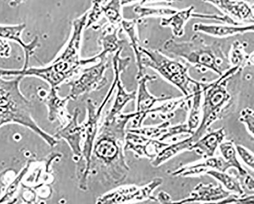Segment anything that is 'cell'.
<instances>
[{
    "instance_id": "6da1fadb",
    "label": "cell",
    "mask_w": 254,
    "mask_h": 204,
    "mask_svg": "<svg viewBox=\"0 0 254 204\" xmlns=\"http://www.w3.org/2000/svg\"><path fill=\"white\" fill-rule=\"evenodd\" d=\"M163 49L169 54L183 59L201 73L210 71L221 76L231 68L221 44L218 42L207 44L198 34L185 42L169 39L166 41Z\"/></svg>"
},
{
    "instance_id": "7a4b0ae2",
    "label": "cell",
    "mask_w": 254,
    "mask_h": 204,
    "mask_svg": "<svg viewBox=\"0 0 254 204\" xmlns=\"http://www.w3.org/2000/svg\"><path fill=\"white\" fill-rule=\"evenodd\" d=\"M239 72L241 71L238 68L231 67L218 79L205 84L203 88L201 120L192 135L194 142L203 136L210 126L234 103L237 89L234 78Z\"/></svg>"
},
{
    "instance_id": "3957f363",
    "label": "cell",
    "mask_w": 254,
    "mask_h": 204,
    "mask_svg": "<svg viewBox=\"0 0 254 204\" xmlns=\"http://www.w3.org/2000/svg\"><path fill=\"white\" fill-rule=\"evenodd\" d=\"M141 57L137 65V79L144 75L145 68H151L170 83L184 94L185 97L192 98L194 89L203 86L204 83L197 81L189 75V68L177 60L169 58L159 50L148 49L140 46Z\"/></svg>"
},
{
    "instance_id": "277c9868",
    "label": "cell",
    "mask_w": 254,
    "mask_h": 204,
    "mask_svg": "<svg viewBox=\"0 0 254 204\" xmlns=\"http://www.w3.org/2000/svg\"><path fill=\"white\" fill-rule=\"evenodd\" d=\"M98 136L95 142L92 155H94L97 160L107 169L110 177L115 182L122 181L129 171L122 149L126 134L103 125Z\"/></svg>"
},
{
    "instance_id": "5b68a950",
    "label": "cell",
    "mask_w": 254,
    "mask_h": 204,
    "mask_svg": "<svg viewBox=\"0 0 254 204\" xmlns=\"http://www.w3.org/2000/svg\"><path fill=\"white\" fill-rule=\"evenodd\" d=\"M108 101L104 99L97 108L91 99L87 100V117L82 124L83 127L81 155L78 160L77 176L79 183L86 185L91 168L92 157L95 141L98 135L99 121L101 113Z\"/></svg>"
},
{
    "instance_id": "8992f818",
    "label": "cell",
    "mask_w": 254,
    "mask_h": 204,
    "mask_svg": "<svg viewBox=\"0 0 254 204\" xmlns=\"http://www.w3.org/2000/svg\"><path fill=\"white\" fill-rule=\"evenodd\" d=\"M23 76L10 80L0 77V120H23L32 122L30 102L21 93L20 81Z\"/></svg>"
},
{
    "instance_id": "52a82bcc",
    "label": "cell",
    "mask_w": 254,
    "mask_h": 204,
    "mask_svg": "<svg viewBox=\"0 0 254 204\" xmlns=\"http://www.w3.org/2000/svg\"><path fill=\"white\" fill-rule=\"evenodd\" d=\"M90 58L82 59L80 63L70 64L65 61H53L45 68H29L26 70H9L0 69V77L6 76H35L45 80L51 89H58L66 81L78 73L83 66L92 64Z\"/></svg>"
},
{
    "instance_id": "ba28073f",
    "label": "cell",
    "mask_w": 254,
    "mask_h": 204,
    "mask_svg": "<svg viewBox=\"0 0 254 204\" xmlns=\"http://www.w3.org/2000/svg\"><path fill=\"white\" fill-rule=\"evenodd\" d=\"M97 56L99 61L96 65L84 69L78 79L68 84L70 91L67 96L70 100H75L84 95L100 90L107 84L105 73L108 67V57L99 54Z\"/></svg>"
},
{
    "instance_id": "9c48e42d",
    "label": "cell",
    "mask_w": 254,
    "mask_h": 204,
    "mask_svg": "<svg viewBox=\"0 0 254 204\" xmlns=\"http://www.w3.org/2000/svg\"><path fill=\"white\" fill-rule=\"evenodd\" d=\"M163 182L160 178L153 179L143 187H125L100 197L96 204H126L147 200L157 201L153 193Z\"/></svg>"
},
{
    "instance_id": "30bf717a",
    "label": "cell",
    "mask_w": 254,
    "mask_h": 204,
    "mask_svg": "<svg viewBox=\"0 0 254 204\" xmlns=\"http://www.w3.org/2000/svg\"><path fill=\"white\" fill-rule=\"evenodd\" d=\"M123 49L117 52L113 57V63L115 73V79L117 93L114 101V103L111 109L110 113L105 118V121H109L115 116L120 114L126 105L131 101L136 100V92H127L121 81V74L130 64V57L121 58V53Z\"/></svg>"
},
{
    "instance_id": "8fae6325",
    "label": "cell",
    "mask_w": 254,
    "mask_h": 204,
    "mask_svg": "<svg viewBox=\"0 0 254 204\" xmlns=\"http://www.w3.org/2000/svg\"><path fill=\"white\" fill-rule=\"evenodd\" d=\"M38 95L48 108L49 119L52 121L60 120L62 126L66 124L71 117L67 109L68 102L70 100L69 97H60L58 89L48 91L41 88L38 91Z\"/></svg>"
},
{
    "instance_id": "7c38bea8",
    "label": "cell",
    "mask_w": 254,
    "mask_h": 204,
    "mask_svg": "<svg viewBox=\"0 0 254 204\" xmlns=\"http://www.w3.org/2000/svg\"><path fill=\"white\" fill-rule=\"evenodd\" d=\"M88 12L78 18L74 19L72 23V31L69 42L64 50L54 61H65L70 64L80 63L81 40L83 31L86 28Z\"/></svg>"
},
{
    "instance_id": "4fadbf2b",
    "label": "cell",
    "mask_w": 254,
    "mask_h": 204,
    "mask_svg": "<svg viewBox=\"0 0 254 204\" xmlns=\"http://www.w3.org/2000/svg\"><path fill=\"white\" fill-rule=\"evenodd\" d=\"M80 110H74L73 115L66 124L61 126L56 136L58 139H65L72 150L75 157L80 158L83 140V127L78 122Z\"/></svg>"
},
{
    "instance_id": "5bb4252c",
    "label": "cell",
    "mask_w": 254,
    "mask_h": 204,
    "mask_svg": "<svg viewBox=\"0 0 254 204\" xmlns=\"http://www.w3.org/2000/svg\"><path fill=\"white\" fill-rule=\"evenodd\" d=\"M230 195V192L224 189L221 184L216 187L212 183L205 185L201 183L195 187L188 198L173 202V204H187L195 202L203 203L218 201L227 198Z\"/></svg>"
},
{
    "instance_id": "9a60e30c",
    "label": "cell",
    "mask_w": 254,
    "mask_h": 204,
    "mask_svg": "<svg viewBox=\"0 0 254 204\" xmlns=\"http://www.w3.org/2000/svg\"><path fill=\"white\" fill-rule=\"evenodd\" d=\"M231 167L222 157H211L204 159V160L188 165L173 172L172 175L176 177H190L206 173L210 170L221 172H226Z\"/></svg>"
},
{
    "instance_id": "2e32d148",
    "label": "cell",
    "mask_w": 254,
    "mask_h": 204,
    "mask_svg": "<svg viewBox=\"0 0 254 204\" xmlns=\"http://www.w3.org/2000/svg\"><path fill=\"white\" fill-rule=\"evenodd\" d=\"M26 24L13 26L0 25V37L13 40L23 49L25 53V64L23 70L28 68L30 57L34 54L38 45V38L36 36L29 44H26L22 39V34Z\"/></svg>"
},
{
    "instance_id": "e0dca14e",
    "label": "cell",
    "mask_w": 254,
    "mask_h": 204,
    "mask_svg": "<svg viewBox=\"0 0 254 204\" xmlns=\"http://www.w3.org/2000/svg\"><path fill=\"white\" fill-rule=\"evenodd\" d=\"M155 76L145 75L138 79V92L136 93V112H147L150 114V110L154 108L158 102L168 101L172 99L171 96L156 97L151 94L147 88L148 82L156 79Z\"/></svg>"
},
{
    "instance_id": "ac0fdd59",
    "label": "cell",
    "mask_w": 254,
    "mask_h": 204,
    "mask_svg": "<svg viewBox=\"0 0 254 204\" xmlns=\"http://www.w3.org/2000/svg\"><path fill=\"white\" fill-rule=\"evenodd\" d=\"M225 137V129L221 128L202 136L194 143L191 151L194 150L204 159L214 157L217 149Z\"/></svg>"
},
{
    "instance_id": "d6986e66",
    "label": "cell",
    "mask_w": 254,
    "mask_h": 204,
    "mask_svg": "<svg viewBox=\"0 0 254 204\" xmlns=\"http://www.w3.org/2000/svg\"><path fill=\"white\" fill-rule=\"evenodd\" d=\"M254 29L253 24L244 26L197 23L193 26V30L196 32H202L220 38L252 32Z\"/></svg>"
},
{
    "instance_id": "ffe728a7",
    "label": "cell",
    "mask_w": 254,
    "mask_h": 204,
    "mask_svg": "<svg viewBox=\"0 0 254 204\" xmlns=\"http://www.w3.org/2000/svg\"><path fill=\"white\" fill-rule=\"evenodd\" d=\"M205 2L218 8L226 15L233 19L236 18L240 20H254V14L251 6L245 1H208Z\"/></svg>"
},
{
    "instance_id": "44dd1931",
    "label": "cell",
    "mask_w": 254,
    "mask_h": 204,
    "mask_svg": "<svg viewBox=\"0 0 254 204\" xmlns=\"http://www.w3.org/2000/svg\"><path fill=\"white\" fill-rule=\"evenodd\" d=\"M194 143L193 139L192 136H190L173 144H168L152 160V165L154 167H158L183 151H191Z\"/></svg>"
},
{
    "instance_id": "7402d4cb",
    "label": "cell",
    "mask_w": 254,
    "mask_h": 204,
    "mask_svg": "<svg viewBox=\"0 0 254 204\" xmlns=\"http://www.w3.org/2000/svg\"><path fill=\"white\" fill-rule=\"evenodd\" d=\"M195 7L193 6L177 12L169 17L162 18L161 25L170 27L176 37H181L184 35L185 27L188 20L193 18Z\"/></svg>"
},
{
    "instance_id": "603a6c76",
    "label": "cell",
    "mask_w": 254,
    "mask_h": 204,
    "mask_svg": "<svg viewBox=\"0 0 254 204\" xmlns=\"http://www.w3.org/2000/svg\"><path fill=\"white\" fill-rule=\"evenodd\" d=\"M120 30V26L112 25L104 29L99 39L102 49L100 55L108 57L109 54L116 53L123 48L124 40L119 37Z\"/></svg>"
},
{
    "instance_id": "cb8c5ba5",
    "label": "cell",
    "mask_w": 254,
    "mask_h": 204,
    "mask_svg": "<svg viewBox=\"0 0 254 204\" xmlns=\"http://www.w3.org/2000/svg\"><path fill=\"white\" fill-rule=\"evenodd\" d=\"M247 45L240 40H237L231 46L228 57L231 67L238 68L242 71L244 68L253 64V53L248 54L246 51Z\"/></svg>"
},
{
    "instance_id": "d4e9b609",
    "label": "cell",
    "mask_w": 254,
    "mask_h": 204,
    "mask_svg": "<svg viewBox=\"0 0 254 204\" xmlns=\"http://www.w3.org/2000/svg\"><path fill=\"white\" fill-rule=\"evenodd\" d=\"M203 87L194 91L189 106L190 112L187 125L189 129L194 132V130L198 127L201 120Z\"/></svg>"
},
{
    "instance_id": "484cf974",
    "label": "cell",
    "mask_w": 254,
    "mask_h": 204,
    "mask_svg": "<svg viewBox=\"0 0 254 204\" xmlns=\"http://www.w3.org/2000/svg\"><path fill=\"white\" fill-rule=\"evenodd\" d=\"M219 147L222 157L228 163L231 168L237 169L239 175L244 178L248 174L238 159L236 146L234 143L231 141L223 142Z\"/></svg>"
},
{
    "instance_id": "4316f807",
    "label": "cell",
    "mask_w": 254,
    "mask_h": 204,
    "mask_svg": "<svg viewBox=\"0 0 254 204\" xmlns=\"http://www.w3.org/2000/svg\"><path fill=\"white\" fill-rule=\"evenodd\" d=\"M206 174L218 180L220 184L230 192H234L240 196H244V192L240 181L236 178L233 177L226 172H221L216 170H210Z\"/></svg>"
},
{
    "instance_id": "83f0119b",
    "label": "cell",
    "mask_w": 254,
    "mask_h": 204,
    "mask_svg": "<svg viewBox=\"0 0 254 204\" xmlns=\"http://www.w3.org/2000/svg\"><path fill=\"white\" fill-rule=\"evenodd\" d=\"M127 1H103L102 5L103 16L107 19L110 24L120 26L124 20L122 16V7Z\"/></svg>"
},
{
    "instance_id": "f1b7e54d",
    "label": "cell",
    "mask_w": 254,
    "mask_h": 204,
    "mask_svg": "<svg viewBox=\"0 0 254 204\" xmlns=\"http://www.w3.org/2000/svg\"><path fill=\"white\" fill-rule=\"evenodd\" d=\"M134 12L136 15L137 18L140 19L154 16H172L175 14L177 10L168 7H146L140 4L135 7Z\"/></svg>"
},
{
    "instance_id": "f546056e",
    "label": "cell",
    "mask_w": 254,
    "mask_h": 204,
    "mask_svg": "<svg viewBox=\"0 0 254 204\" xmlns=\"http://www.w3.org/2000/svg\"><path fill=\"white\" fill-rule=\"evenodd\" d=\"M189 98L184 97L171 102H166L162 105L153 108L150 110V114L157 113L164 119L172 118L175 115L174 111L179 107L186 104Z\"/></svg>"
},
{
    "instance_id": "4dcf8cb0",
    "label": "cell",
    "mask_w": 254,
    "mask_h": 204,
    "mask_svg": "<svg viewBox=\"0 0 254 204\" xmlns=\"http://www.w3.org/2000/svg\"><path fill=\"white\" fill-rule=\"evenodd\" d=\"M136 20H123L121 26L128 35L131 41L130 45L134 50L135 54L136 62L141 58V53L139 51L140 45L136 29Z\"/></svg>"
},
{
    "instance_id": "1f68e13d",
    "label": "cell",
    "mask_w": 254,
    "mask_h": 204,
    "mask_svg": "<svg viewBox=\"0 0 254 204\" xmlns=\"http://www.w3.org/2000/svg\"><path fill=\"white\" fill-rule=\"evenodd\" d=\"M170 125V122L166 121L163 123L153 127H143L137 129H130L129 131L140 134L147 138L159 139L164 134L167 130V128Z\"/></svg>"
},
{
    "instance_id": "d6a6232c",
    "label": "cell",
    "mask_w": 254,
    "mask_h": 204,
    "mask_svg": "<svg viewBox=\"0 0 254 204\" xmlns=\"http://www.w3.org/2000/svg\"><path fill=\"white\" fill-rule=\"evenodd\" d=\"M202 204H254V195L240 196L234 194L220 201L203 203Z\"/></svg>"
},
{
    "instance_id": "836d02e7",
    "label": "cell",
    "mask_w": 254,
    "mask_h": 204,
    "mask_svg": "<svg viewBox=\"0 0 254 204\" xmlns=\"http://www.w3.org/2000/svg\"><path fill=\"white\" fill-rule=\"evenodd\" d=\"M194 133L189 129L187 124H182L173 127H169L166 132L158 140L163 141L166 139L171 138L178 135L186 134L193 135Z\"/></svg>"
},
{
    "instance_id": "e575fe53",
    "label": "cell",
    "mask_w": 254,
    "mask_h": 204,
    "mask_svg": "<svg viewBox=\"0 0 254 204\" xmlns=\"http://www.w3.org/2000/svg\"><path fill=\"white\" fill-rule=\"evenodd\" d=\"M240 121L244 124L248 132L253 136L254 133V113L250 108L244 109L241 112Z\"/></svg>"
},
{
    "instance_id": "d590c367",
    "label": "cell",
    "mask_w": 254,
    "mask_h": 204,
    "mask_svg": "<svg viewBox=\"0 0 254 204\" xmlns=\"http://www.w3.org/2000/svg\"><path fill=\"white\" fill-rule=\"evenodd\" d=\"M93 3L92 9L88 12L86 29L96 23L99 18L103 16L102 5L103 1H93Z\"/></svg>"
},
{
    "instance_id": "8d00e7d4",
    "label": "cell",
    "mask_w": 254,
    "mask_h": 204,
    "mask_svg": "<svg viewBox=\"0 0 254 204\" xmlns=\"http://www.w3.org/2000/svg\"><path fill=\"white\" fill-rule=\"evenodd\" d=\"M237 152L241 159L251 169L254 168V157L253 154L244 146L237 145L236 146Z\"/></svg>"
},
{
    "instance_id": "74e56055",
    "label": "cell",
    "mask_w": 254,
    "mask_h": 204,
    "mask_svg": "<svg viewBox=\"0 0 254 204\" xmlns=\"http://www.w3.org/2000/svg\"><path fill=\"white\" fill-rule=\"evenodd\" d=\"M156 199L160 204H174L171 196L163 191L158 194Z\"/></svg>"
},
{
    "instance_id": "f35d334b",
    "label": "cell",
    "mask_w": 254,
    "mask_h": 204,
    "mask_svg": "<svg viewBox=\"0 0 254 204\" xmlns=\"http://www.w3.org/2000/svg\"><path fill=\"white\" fill-rule=\"evenodd\" d=\"M244 185L248 190L253 191L254 185V179L249 174L245 177Z\"/></svg>"
}]
</instances>
